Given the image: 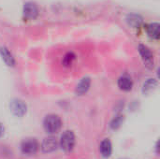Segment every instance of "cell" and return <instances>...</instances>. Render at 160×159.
<instances>
[{
	"label": "cell",
	"instance_id": "16",
	"mask_svg": "<svg viewBox=\"0 0 160 159\" xmlns=\"http://www.w3.org/2000/svg\"><path fill=\"white\" fill-rule=\"evenodd\" d=\"M75 54L73 53V52H68L65 56H64V58H63V64L65 65V66H67V67H68V66H71V64L73 63V61L75 60Z\"/></svg>",
	"mask_w": 160,
	"mask_h": 159
},
{
	"label": "cell",
	"instance_id": "7",
	"mask_svg": "<svg viewBox=\"0 0 160 159\" xmlns=\"http://www.w3.org/2000/svg\"><path fill=\"white\" fill-rule=\"evenodd\" d=\"M23 15L27 19H36L38 15V7L33 2H26L23 6Z\"/></svg>",
	"mask_w": 160,
	"mask_h": 159
},
{
	"label": "cell",
	"instance_id": "9",
	"mask_svg": "<svg viewBox=\"0 0 160 159\" xmlns=\"http://www.w3.org/2000/svg\"><path fill=\"white\" fill-rule=\"evenodd\" d=\"M91 85V80L88 77H84L81 80V82L78 83V85L76 86V94L79 96H82L85 93H87V91L89 90Z\"/></svg>",
	"mask_w": 160,
	"mask_h": 159
},
{
	"label": "cell",
	"instance_id": "15",
	"mask_svg": "<svg viewBox=\"0 0 160 159\" xmlns=\"http://www.w3.org/2000/svg\"><path fill=\"white\" fill-rule=\"evenodd\" d=\"M123 122H124V116L121 115V114H118V115H116V116L111 121V123H110V127H111L112 129H113V130H116V129H118V128L121 127V125L123 124Z\"/></svg>",
	"mask_w": 160,
	"mask_h": 159
},
{
	"label": "cell",
	"instance_id": "4",
	"mask_svg": "<svg viewBox=\"0 0 160 159\" xmlns=\"http://www.w3.org/2000/svg\"><path fill=\"white\" fill-rule=\"evenodd\" d=\"M9 108L12 113L18 117H22L26 113L27 110L25 103L21 99H13L9 104Z\"/></svg>",
	"mask_w": 160,
	"mask_h": 159
},
{
	"label": "cell",
	"instance_id": "17",
	"mask_svg": "<svg viewBox=\"0 0 160 159\" xmlns=\"http://www.w3.org/2000/svg\"><path fill=\"white\" fill-rule=\"evenodd\" d=\"M3 134H4V127H3L2 124L0 123V137H1Z\"/></svg>",
	"mask_w": 160,
	"mask_h": 159
},
{
	"label": "cell",
	"instance_id": "10",
	"mask_svg": "<svg viewBox=\"0 0 160 159\" xmlns=\"http://www.w3.org/2000/svg\"><path fill=\"white\" fill-rule=\"evenodd\" d=\"M99 151L103 157H110L112 152V142L109 139H105L101 142L99 145Z\"/></svg>",
	"mask_w": 160,
	"mask_h": 159
},
{
	"label": "cell",
	"instance_id": "6",
	"mask_svg": "<svg viewBox=\"0 0 160 159\" xmlns=\"http://www.w3.org/2000/svg\"><path fill=\"white\" fill-rule=\"evenodd\" d=\"M57 146H58V142H57L56 139L52 136L45 138L41 143V149L44 153L54 152L57 149Z\"/></svg>",
	"mask_w": 160,
	"mask_h": 159
},
{
	"label": "cell",
	"instance_id": "14",
	"mask_svg": "<svg viewBox=\"0 0 160 159\" xmlns=\"http://www.w3.org/2000/svg\"><path fill=\"white\" fill-rule=\"evenodd\" d=\"M158 86V82L155 79H148L142 86V93L144 95H148L151 92H153L156 87Z\"/></svg>",
	"mask_w": 160,
	"mask_h": 159
},
{
	"label": "cell",
	"instance_id": "11",
	"mask_svg": "<svg viewBox=\"0 0 160 159\" xmlns=\"http://www.w3.org/2000/svg\"><path fill=\"white\" fill-rule=\"evenodd\" d=\"M0 54H1V57L4 60V62L8 67H14V65H15V59H14L13 55L11 54V52L8 51V48L1 47L0 48Z\"/></svg>",
	"mask_w": 160,
	"mask_h": 159
},
{
	"label": "cell",
	"instance_id": "13",
	"mask_svg": "<svg viewBox=\"0 0 160 159\" xmlns=\"http://www.w3.org/2000/svg\"><path fill=\"white\" fill-rule=\"evenodd\" d=\"M147 34L153 39H158L160 37L158 22H152L147 26Z\"/></svg>",
	"mask_w": 160,
	"mask_h": 159
},
{
	"label": "cell",
	"instance_id": "12",
	"mask_svg": "<svg viewBox=\"0 0 160 159\" xmlns=\"http://www.w3.org/2000/svg\"><path fill=\"white\" fill-rule=\"evenodd\" d=\"M127 22L129 26L133 27V28H138L141 26V24L142 23V18L135 13H131L128 14L127 17Z\"/></svg>",
	"mask_w": 160,
	"mask_h": 159
},
{
	"label": "cell",
	"instance_id": "1",
	"mask_svg": "<svg viewBox=\"0 0 160 159\" xmlns=\"http://www.w3.org/2000/svg\"><path fill=\"white\" fill-rule=\"evenodd\" d=\"M62 127V121L58 115L49 114L45 117L43 121V127L45 131L49 134L57 133Z\"/></svg>",
	"mask_w": 160,
	"mask_h": 159
},
{
	"label": "cell",
	"instance_id": "2",
	"mask_svg": "<svg viewBox=\"0 0 160 159\" xmlns=\"http://www.w3.org/2000/svg\"><path fill=\"white\" fill-rule=\"evenodd\" d=\"M60 147L65 152H70L75 146V135L72 131H65L60 139Z\"/></svg>",
	"mask_w": 160,
	"mask_h": 159
},
{
	"label": "cell",
	"instance_id": "8",
	"mask_svg": "<svg viewBox=\"0 0 160 159\" xmlns=\"http://www.w3.org/2000/svg\"><path fill=\"white\" fill-rule=\"evenodd\" d=\"M117 84H118V87L120 88V90L128 92L132 89L133 82L128 75H123L118 79Z\"/></svg>",
	"mask_w": 160,
	"mask_h": 159
},
{
	"label": "cell",
	"instance_id": "3",
	"mask_svg": "<svg viewBox=\"0 0 160 159\" xmlns=\"http://www.w3.org/2000/svg\"><path fill=\"white\" fill-rule=\"evenodd\" d=\"M38 150V142L36 139L28 138L22 142L21 143V151L23 155L33 156Z\"/></svg>",
	"mask_w": 160,
	"mask_h": 159
},
{
	"label": "cell",
	"instance_id": "18",
	"mask_svg": "<svg viewBox=\"0 0 160 159\" xmlns=\"http://www.w3.org/2000/svg\"><path fill=\"white\" fill-rule=\"evenodd\" d=\"M121 159H129V158H121Z\"/></svg>",
	"mask_w": 160,
	"mask_h": 159
},
{
	"label": "cell",
	"instance_id": "5",
	"mask_svg": "<svg viewBox=\"0 0 160 159\" xmlns=\"http://www.w3.org/2000/svg\"><path fill=\"white\" fill-rule=\"evenodd\" d=\"M139 52H140L142 58L144 61L145 66L152 68L154 67V58H153L154 56H153V53L151 52V51L149 50V48L143 44H140L139 45Z\"/></svg>",
	"mask_w": 160,
	"mask_h": 159
}]
</instances>
